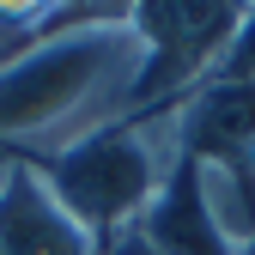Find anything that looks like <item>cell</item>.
<instances>
[{"label":"cell","mask_w":255,"mask_h":255,"mask_svg":"<svg viewBox=\"0 0 255 255\" xmlns=\"http://www.w3.org/2000/svg\"><path fill=\"white\" fill-rule=\"evenodd\" d=\"M134 6H67L0 61V146H37L43 158L122 122L140 79Z\"/></svg>","instance_id":"obj_1"},{"label":"cell","mask_w":255,"mask_h":255,"mask_svg":"<svg viewBox=\"0 0 255 255\" xmlns=\"http://www.w3.org/2000/svg\"><path fill=\"white\" fill-rule=\"evenodd\" d=\"M43 170V182L55 188V201L79 219V231L91 243H116L122 231H134L146 207L158 201V188L170 182V170L182 164L176 152V122L170 110L152 116H122L91 128L85 140L61 146L49 158H30Z\"/></svg>","instance_id":"obj_2"},{"label":"cell","mask_w":255,"mask_h":255,"mask_svg":"<svg viewBox=\"0 0 255 255\" xmlns=\"http://www.w3.org/2000/svg\"><path fill=\"white\" fill-rule=\"evenodd\" d=\"M243 6L225 0H182V6H134V37H140V79L128 116H152V110H176L201 79H213L219 55L231 49Z\"/></svg>","instance_id":"obj_3"},{"label":"cell","mask_w":255,"mask_h":255,"mask_svg":"<svg viewBox=\"0 0 255 255\" xmlns=\"http://www.w3.org/2000/svg\"><path fill=\"white\" fill-rule=\"evenodd\" d=\"M0 255H98L30 158L0 164Z\"/></svg>","instance_id":"obj_4"},{"label":"cell","mask_w":255,"mask_h":255,"mask_svg":"<svg viewBox=\"0 0 255 255\" xmlns=\"http://www.w3.org/2000/svg\"><path fill=\"white\" fill-rule=\"evenodd\" d=\"M134 231H140V243L152 255H237L231 237L213 225L207 195H201V170L188 164V158L170 170V182L158 188V201L146 207V219Z\"/></svg>","instance_id":"obj_5"},{"label":"cell","mask_w":255,"mask_h":255,"mask_svg":"<svg viewBox=\"0 0 255 255\" xmlns=\"http://www.w3.org/2000/svg\"><path fill=\"white\" fill-rule=\"evenodd\" d=\"M219 79H255V6H243V18H237V37H231V49L219 55V67H213Z\"/></svg>","instance_id":"obj_6"},{"label":"cell","mask_w":255,"mask_h":255,"mask_svg":"<svg viewBox=\"0 0 255 255\" xmlns=\"http://www.w3.org/2000/svg\"><path fill=\"white\" fill-rule=\"evenodd\" d=\"M243 255H255V243H243Z\"/></svg>","instance_id":"obj_7"},{"label":"cell","mask_w":255,"mask_h":255,"mask_svg":"<svg viewBox=\"0 0 255 255\" xmlns=\"http://www.w3.org/2000/svg\"><path fill=\"white\" fill-rule=\"evenodd\" d=\"M249 188H255V170H249Z\"/></svg>","instance_id":"obj_8"}]
</instances>
